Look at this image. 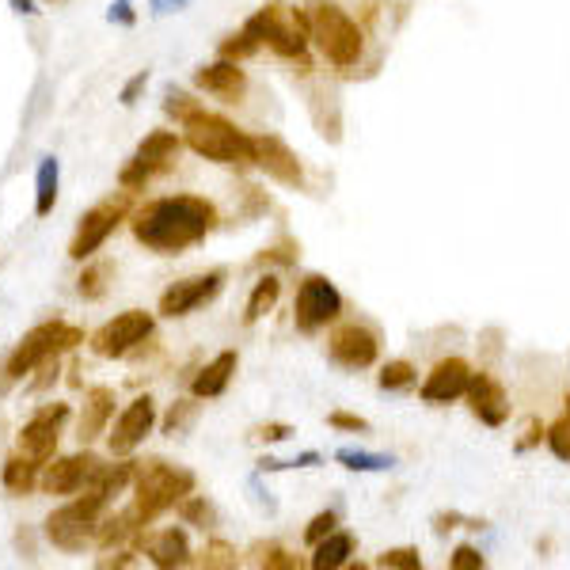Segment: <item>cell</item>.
Segmentation results:
<instances>
[{
    "instance_id": "3957f363",
    "label": "cell",
    "mask_w": 570,
    "mask_h": 570,
    "mask_svg": "<svg viewBox=\"0 0 570 570\" xmlns=\"http://www.w3.org/2000/svg\"><path fill=\"white\" fill-rule=\"evenodd\" d=\"M80 342H84V331H80V327H73V323H65V320L38 323V327H31V331L20 338V346L8 354L0 369H4V377L16 384V380H23L27 373H35L42 362L61 358L65 350L80 346Z\"/></svg>"
},
{
    "instance_id": "4316f807",
    "label": "cell",
    "mask_w": 570,
    "mask_h": 570,
    "mask_svg": "<svg viewBox=\"0 0 570 570\" xmlns=\"http://www.w3.org/2000/svg\"><path fill=\"white\" fill-rule=\"evenodd\" d=\"M354 555V536L350 533H331L316 544V555H312V566L316 570H335V566H346Z\"/></svg>"
},
{
    "instance_id": "277c9868",
    "label": "cell",
    "mask_w": 570,
    "mask_h": 570,
    "mask_svg": "<svg viewBox=\"0 0 570 570\" xmlns=\"http://www.w3.org/2000/svg\"><path fill=\"white\" fill-rule=\"evenodd\" d=\"M244 31L255 35L259 42H266V46L274 50V53L289 57V61H301V65L308 69V57H305L308 38H305V35H312V23H308L305 12L285 8L281 0H270L266 8H259V12H255V16L244 23Z\"/></svg>"
},
{
    "instance_id": "681fc988",
    "label": "cell",
    "mask_w": 570,
    "mask_h": 570,
    "mask_svg": "<svg viewBox=\"0 0 570 570\" xmlns=\"http://www.w3.org/2000/svg\"><path fill=\"white\" fill-rule=\"evenodd\" d=\"M8 4L16 8L20 16H35V12H38V8H35V0H8Z\"/></svg>"
},
{
    "instance_id": "836d02e7",
    "label": "cell",
    "mask_w": 570,
    "mask_h": 570,
    "mask_svg": "<svg viewBox=\"0 0 570 570\" xmlns=\"http://www.w3.org/2000/svg\"><path fill=\"white\" fill-rule=\"evenodd\" d=\"M198 563H202V566H221V570L240 566L236 548L224 544V540H213V544H206V551H202V559H198Z\"/></svg>"
},
{
    "instance_id": "d4e9b609",
    "label": "cell",
    "mask_w": 570,
    "mask_h": 570,
    "mask_svg": "<svg viewBox=\"0 0 570 570\" xmlns=\"http://www.w3.org/2000/svg\"><path fill=\"white\" fill-rule=\"evenodd\" d=\"M38 460H31V456H27V452H16V456H8V460H4V476H0V479H4V487L12 491V494H31L35 487H38Z\"/></svg>"
},
{
    "instance_id": "c3c4849f",
    "label": "cell",
    "mask_w": 570,
    "mask_h": 570,
    "mask_svg": "<svg viewBox=\"0 0 570 570\" xmlns=\"http://www.w3.org/2000/svg\"><path fill=\"white\" fill-rule=\"evenodd\" d=\"M540 434H544V430H540V422L533 419V422H529V430H525V437L517 441V449H521V452H525V449H533L536 441H540Z\"/></svg>"
},
{
    "instance_id": "484cf974",
    "label": "cell",
    "mask_w": 570,
    "mask_h": 570,
    "mask_svg": "<svg viewBox=\"0 0 570 570\" xmlns=\"http://www.w3.org/2000/svg\"><path fill=\"white\" fill-rule=\"evenodd\" d=\"M57 175H61L57 156H42L38 175H35V213L38 217H50L53 206H57Z\"/></svg>"
},
{
    "instance_id": "ac0fdd59",
    "label": "cell",
    "mask_w": 570,
    "mask_h": 570,
    "mask_svg": "<svg viewBox=\"0 0 570 570\" xmlns=\"http://www.w3.org/2000/svg\"><path fill=\"white\" fill-rule=\"evenodd\" d=\"M194 84L202 92L224 99V103H236V99L244 95V88H248V77H244V69H240V61H228V57H221L217 65L194 69Z\"/></svg>"
},
{
    "instance_id": "8d00e7d4",
    "label": "cell",
    "mask_w": 570,
    "mask_h": 570,
    "mask_svg": "<svg viewBox=\"0 0 570 570\" xmlns=\"http://www.w3.org/2000/svg\"><path fill=\"white\" fill-rule=\"evenodd\" d=\"M156 175V171L152 167H145V164H141V160H130V164H126L122 171H118V183H122V191H145V183Z\"/></svg>"
},
{
    "instance_id": "44dd1931",
    "label": "cell",
    "mask_w": 570,
    "mask_h": 570,
    "mask_svg": "<svg viewBox=\"0 0 570 570\" xmlns=\"http://www.w3.org/2000/svg\"><path fill=\"white\" fill-rule=\"evenodd\" d=\"M134 472H137V460H118V464H99V472L92 476V483L84 487V494L92 498V502H99V506H107L114 494H118L126 483L134 479Z\"/></svg>"
},
{
    "instance_id": "e0dca14e",
    "label": "cell",
    "mask_w": 570,
    "mask_h": 570,
    "mask_svg": "<svg viewBox=\"0 0 570 570\" xmlns=\"http://www.w3.org/2000/svg\"><path fill=\"white\" fill-rule=\"evenodd\" d=\"M468 384H472V369H468V362L445 358V362L434 365L430 377H426L422 399L426 403H452V399H460L468 392Z\"/></svg>"
},
{
    "instance_id": "9a60e30c",
    "label": "cell",
    "mask_w": 570,
    "mask_h": 570,
    "mask_svg": "<svg viewBox=\"0 0 570 570\" xmlns=\"http://www.w3.org/2000/svg\"><path fill=\"white\" fill-rule=\"evenodd\" d=\"M152 426H156V403H152V395H137L130 407L118 415V422H114V434H110V452L114 456H126V452H134L141 441H145L152 434Z\"/></svg>"
},
{
    "instance_id": "816d5d0a",
    "label": "cell",
    "mask_w": 570,
    "mask_h": 570,
    "mask_svg": "<svg viewBox=\"0 0 570 570\" xmlns=\"http://www.w3.org/2000/svg\"><path fill=\"white\" fill-rule=\"evenodd\" d=\"M566 419H570V395H566Z\"/></svg>"
},
{
    "instance_id": "cb8c5ba5",
    "label": "cell",
    "mask_w": 570,
    "mask_h": 570,
    "mask_svg": "<svg viewBox=\"0 0 570 570\" xmlns=\"http://www.w3.org/2000/svg\"><path fill=\"white\" fill-rule=\"evenodd\" d=\"M149 559L160 566V570L187 566V563H191V544H187V536H183L179 529H164L160 536L149 540Z\"/></svg>"
},
{
    "instance_id": "f35d334b",
    "label": "cell",
    "mask_w": 570,
    "mask_h": 570,
    "mask_svg": "<svg viewBox=\"0 0 570 570\" xmlns=\"http://www.w3.org/2000/svg\"><path fill=\"white\" fill-rule=\"evenodd\" d=\"M331 533H335V513H331V509H327V513H316V517L308 521V529H305V544L316 548L320 540L331 536Z\"/></svg>"
},
{
    "instance_id": "d590c367",
    "label": "cell",
    "mask_w": 570,
    "mask_h": 570,
    "mask_svg": "<svg viewBox=\"0 0 570 570\" xmlns=\"http://www.w3.org/2000/svg\"><path fill=\"white\" fill-rule=\"evenodd\" d=\"M164 110L171 114V118L187 122L191 114L198 110V103H194V99H191L187 92H183V88H167V92H164Z\"/></svg>"
},
{
    "instance_id": "9c48e42d",
    "label": "cell",
    "mask_w": 570,
    "mask_h": 570,
    "mask_svg": "<svg viewBox=\"0 0 570 570\" xmlns=\"http://www.w3.org/2000/svg\"><path fill=\"white\" fill-rule=\"evenodd\" d=\"M126 209H130V202L126 198H107V202H99L95 209H88L77 224V236L73 244H69V259H88V255H95L99 248L107 244V236L118 228V221L126 217Z\"/></svg>"
},
{
    "instance_id": "8fae6325",
    "label": "cell",
    "mask_w": 570,
    "mask_h": 570,
    "mask_svg": "<svg viewBox=\"0 0 570 570\" xmlns=\"http://www.w3.org/2000/svg\"><path fill=\"white\" fill-rule=\"evenodd\" d=\"M221 285H224L221 270H209V274H194V278H183L175 285H167L164 297H160V316H167V320L191 316L194 308L209 305L213 297L221 293Z\"/></svg>"
},
{
    "instance_id": "603a6c76",
    "label": "cell",
    "mask_w": 570,
    "mask_h": 570,
    "mask_svg": "<svg viewBox=\"0 0 570 570\" xmlns=\"http://www.w3.org/2000/svg\"><path fill=\"white\" fill-rule=\"evenodd\" d=\"M175 156H179V137L171 134V130H152V134L137 145L134 160H141V164L152 167V171H167Z\"/></svg>"
},
{
    "instance_id": "74e56055",
    "label": "cell",
    "mask_w": 570,
    "mask_h": 570,
    "mask_svg": "<svg viewBox=\"0 0 570 570\" xmlns=\"http://www.w3.org/2000/svg\"><path fill=\"white\" fill-rule=\"evenodd\" d=\"M259 566L297 570V566H301V559H297V555H289V551H285V548H278V544H266V548H259Z\"/></svg>"
},
{
    "instance_id": "7c38bea8",
    "label": "cell",
    "mask_w": 570,
    "mask_h": 570,
    "mask_svg": "<svg viewBox=\"0 0 570 570\" xmlns=\"http://www.w3.org/2000/svg\"><path fill=\"white\" fill-rule=\"evenodd\" d=\"M251 164L263 167L270 179L281 183V187H301V183H305V171H301L297 152L285 145L281 137H274V134L251 137Z\"/></svg>"
},
{
    "instance_id": "ee69618b",
    "label": "cell",
    "mask_w": 570,
    "mask_h": 570,
    "mask_svg": "<svg viewBox=\"0 0 570 570\" xmlns=\"http://www.w3.org/2000/svg\"><path fill=\"white\" fill-rule=\"evenodd\" d=\"M191 411H194V403H175L167 411V419H164V434H175V430H183V422L191 419Z\"/></svg>"
},
{
    "instance_id": "7a4b0ae2",
    "label": "cell",
    "mask_w": 570,
    "mask_h": 570,
    "mask_svg": "<svg viewBox=\"0 0 570 570\" xmlns=\"http://www.w3.org/2000/svg\"><path fill=\"white\" fill-rule=\"evenodd\" d=\"M191 491H194L191 472H183V468L167 464V460H145V464H137V472H134V506L130 509L149 525L152 517H160L164 509L179 506Z\"/></svg>"
},
{
    "instance_id": "e575fe53",
    "label": "cell",
    "mask_w": 570,
    "mask_h": 570,
    "mask_svg": "<svg viewBox=\"0 0 570 570\" xmlns=\"http://www.w3.org/2000/svg\"><path fill=\"white\" fill-rule=\"evenodd\" d=\"M377 566H384V570H419L422 566V555H419V548H392V551H384L380 559H377Z\"/></svg>"
},
{
    "instance_id": "d6986e66",
    "label": "cell",
    "mask_w": 570,
    "mask_h": 570,
    "mask_svg": "<svg viewBox=\"0 0 570 570\" xmlns=\"http://www.w3.org/2000/svg\"><path fill=\"white\" fill-rule=\"evenodd\" d=\"M468 407H472V415L479 422H487V426H502L506 415H509V403H506V392H502V384H498L494 377L487 373H479L472 377V384H468Z\"/></svg>"
},
{
    "instance_id": "7bdbcfd3",
    "label": "cell",
    "mask_w": 570,
    "mask_h": 570,
    "mask_svg": "<svg viewBox=\"0 0 570 570\" xmlns=\"http://www.w3.org/2000/svg\"><path fill=\"white\" fill-rule=\"evenodd\" d=\"M335 426V430H350V434H362V430H369V422L365 419H358V415H346V411H331V419H327Z\"/></svg>"
},
{
    "instance_id": "4fadbf2b",
    "label": "cell",
    "mask_w": 570,
    "mask_h": 570,
    "mask_svg": "<svg viewBox=\"0 0 570 570\" xmlns=\"http://www.w3.org/2000/svg\"><path fill=\"white\" fill-rule=\"evenodd\" d=\"M327 354H331V362L342 369H365L377 362L380 338L373 327H365V323H342L331 335V342H327Z\"/></svg>"
},
{
    "instance_id": "f546056e",
    "label": "cell",
    "mask_w": 570,
    "mask_h": 570,
    "mask_svg": "<svg viewBox=\"0 0 570 570\" xmlns=\"http://www.w3.org/2000/svg\"><path fill=\"white\" fill-rule=\"evenodd\" d=\"M114 274V266L110 263H95V266H88L84 274L77 278V293L84 297V301H99V297L107 293V278Z\"/></svg>"
},
{
    "instance_id": "d6a6232c",
    "label": "cell",
    "mask_w": 570,
    "mask_h": 570,
    "mask_svg": "<svg viewBox=\"0 0 570 570\" xmlns=\"http://www.w3.org/2000/svg\"><path fill=\"white\" fill-rule=\"evenodd\" d=\"M179 517L187 525H198V529H206V525H213V506L206 502V498H183L179 502Z\"/></svg>"
},
{
    "instance_id": "2e32d148",
    "label": "cell",
    "mask_w": 570,
    "mask_h": 570,
    "mask_svg": "<svg viewBox=\"0 0 570 570\" xmlns=\"http://www.w3.org/2000/svg\"><path fill=\"white\" fill-rule=\"evenodd\" d=\"M99 456L92 452H73V456H61L53 460L46 472H42V491L46 494H77L92 483V476L99 472Z\"/></svg>"
},
{
    "instance_id": "7402d4cb",
    "label": "cell",
    "mask_w": 570,
    "mask_h": 570,
    "mask_svg": "<svg viewBox=\"0 0 570 570\" xmlns=\"http://www.w3.org/2000/svg\"><path fill=\"white\" fill-rule=\"evenodd\" d=\"M236 365H240V358H236V350H224V354H217L202 373L194 377V384H191V392L198 395V399H213V395H221L224 388H228V380H232V373H236Z\"/></svg>"
},
{
    "instance_id": "1f68e13d",
    "label": "cell",
    "mask_w": 570,
    "mask_h": 570,
    "mask_svg": "<svg viewBox=\"0 0 570 570\" xmlns=\"http://www.w3.org/2000/svg\"><path fill=\"white\" fill-rule=\"evenodd\" d=\"M255 50H259V38L248 35V31L228 35V38L221 42V57H228V61H244V57H251Z\"/></svg>"
},
{
    "instance_id": "6da1fadb",
    "label": "cell",
    "mask_w": 570,
    "mask_h": 570,
    "mask_svg": "<svg viewBox=\"0 0 570 570\" xmlns=\"http://www.w3.org/2000/svg\"><path fill=\"white\" fill-rule=\"evenodd\" d=\"M217 224V209L206 198L175 194V198H156L145 209L134 213V236L156 255H183L187 248L202 244Z\"/></svg>"
},
{
    "instance_id": "bcb514c9",
    "label": "cell",
    "mask_w": 570,
    "mask_h": 570,
    "mask_svg": "<svg viewBox=\"0 0 570 570\" xmlns=\"http://www.w3.org/2000/svg\"><path fill=\"white\" fill-rule=\"evenodd\" d=\"M107 20H110V23H126V27H130L137 16H134L130 0H114V4H110V12H107Z\"/></svg>"
},
{
    "instance_id": "60d3db41",
    "label": "cell",
    "mask_w": 570,
    "mask_h": 570,
    "mask_svg": "<svg viewBox=\"0 0 570 570\" xmlns=\"http://www.w3.org/2000/svg\"><path fill=\"white\" fill-rule=\"evenodd\" d=\"M449 566H452V570H483V555H479L476 548H468V544H464V548H456V551H452Z\"/></svg>"
},
{
    "instance_id": "30bf717a",
    "label": "cell",
    "mask_w": 570,
    "mask_h": 570,
    "mask_svg": "<svg viewBox=\"0 0 570 570\" xmlns=\"http://www.w3.org/2000/svg\"><path fill=\"white\" fill-rule=\"evenodd\" d=\"M152 335V316L141 308H130L122 316H114L110 323H103L99 331L92 335V350L99 358H126L137 342H145Z\"/></svg>"
},
{
    "instance_id": "f6af8a7d",
    "label": "cell",
    "mask_w": 570,
    "mask_h": 570,
    "mask_svg": "<svg viewBox=\"0 0 570 570\" xmlns=\"http://www.w3.org/2000/svg\"><path fill=\"white\" fill-rule=\"evenodd\" d=\"M289 434H293V426H285V422H266V426L255 430V437H259V441H285Z\"/></svg>"
},
{
    "instance_id": "ba28073f",
    "label": "cell",
    "mask_w": 570,
    "mask_h": 570,
    "mask_svg": "<svg viewBox=\"0 0 570 570\" xmlns=\"http://www.w3.org/2000/svg\"><path fill=\"white\" fill-rule=\"evenodd\" d=\"M342 312V297L331 281H327L323 274H308L301 281V289H297V301H293V320H297V331H320V327H327L331 320H338Z\"/></svg>"
},
{
    "instance_id": "7dc6e473",
    "label": "cell",
    "mask_w": 570,
    "mask_h": 570,
    "mask_svg": "<svg viewBox=\"0 0 570 570\" xmlns=\"http://www.w3.org/2000/svg\"><path fill=\"white\" fill-rule=\"evenodd\" d=\"M255 263H259V266H266V263H293V255H289V251H281V248H270V251H263Z\"/></svg>"
},
{
    "instance_id": "f907efd6",
    "label": "cell",
    "mask_w": 570,
    "mask_h": 570,
    "mask_svg": "<svg viewBox=\"0 0 570 570\" xmlns=\"http://www.w3.org/2000/svg\"><path fill=\"white\" fill-rule=\"evenodd\" d=\"M183 4H187V0H152L156 12H171V8H183Z\"/></svg>"
},
{
    "instance_id": "5b68a950",
    "label": "cell",
    "mask_w": 570,
    "mask_h": 570,
    "mask_svg": "<svg viewBox=\"0 0 570 570\" xmlns=\"http://www.w3.org/2000/svg\"><path fill=\"white\" fill-rule=\"evenodd\" d=\"M183 130H187V145L213 164H251V137L244 130H236L221 114H209L198 107L183 122Z\"/></svg>"
},
{
    "instance_id": "4dcf8cb0",
    "label": "cell",
    "mask_w": 570,
    "mask_h": 570,
    "mask_svg": "<svg viewBox=\"0 0 570 570\" xmlns=\"http://www.w3.org/2000/svg\"><path fill=\"white\" fill-rule=\"evenodd\" d=\"M407 384H415V365L411 362H388L380 369V388L384 392H399V388H407Z\"/></svg>"
},
{
    "instance_id": "52a82bcc",
    "label": "cell",
    "mask_w": 570,
    "mask_h": 570,
    "mask_svg": "<svg viewBox=\"0 0 570 570\" xmlns=\"http://www.w3.org/2000/svg\"><path fill=\"white\" fill-rule=\"evenodd\" d=\"M99 502H92L88 494H80L77 502H69L61 509H53L46 517V540L61 551H84V544L95 540L99 529Z\"/></svg>"
},
{
    "instance_id": "5bb4252c",
    "label": "cell",
    "mask_w": 570,
    "mask_h": 570,
    "mask_svg": "<svg viewBox=\"0 0 570 570\" xmlns=\"http://www.w3.org/2000/svg\"><path fill=\"white\" fill-rule=\"evenodd\" d=\"M65 419H69V403L38 407L35 419L23 422V430H20V452H27L38 464H46L50 456L57 452V430H61Z\"/></svg>"
},
{
    "instance_id": "f1b7e54d",
    "label": "cell",
    "mask_w": 570,
    "mask_h": 570,
    "mask_svg": "<svg viewBox=\"0 0 570 570\" xmlns=\"http://www.w3.org/2000/svg\"><path fill=\"white\" fill-rule=\"evenodd\" d=\"M338 464L350 468V472H388V468H392V456L362 452V449H338Z\"/></svg>"
},
{
    "instance_id": "ffe728a7",
    "label": "cell",
    "mask_w": 570,
    "mask_h": 570,
    "mask_svg": "<svg viewBox=\"0 0 570 570\" xmlns=\"http://www.w3.org/2000/svg\"><path fill=\"white\" fill-rule=\"evenodd\" d=\"M114 415V388H107V384H99V388L88 392V403H84V415H80V441L88 445V441H95L99 434L107 430V422Z\"/></svg>"
},
{
    "instance_id": "83f0119b",
    "label": "cell",
    "mask_w": 570,
    "mask_h": 570,
    "mask_svg": "<svg viewBox=\"0 0 570 570\" xmlns=\"http://www.w3.org/2000/svg\"><path fill=\"white\" fill-rule=\"evenodd\" d=\"M278 297H281V281H278L274 274L259 278V285H255V289H251V297H248V312H244V320H248V323L263 320L266 312L278 305Z\"/></svg>"
},
{
    "instance_id": "8992f818",
    "label": "cell",
    "mask_w": 570,
    "mask_h": 570,
    "mask_svg": "<svg viewBox=\"0 0 570 570\" xmlns=\"http://www.w3.org/2000/svg\"><path fill=\"white\" fill-rule=\"evenodd\" d=\"M308 23H312V38H316L320 53L331 61L335 69H350L362 57V31L335 0H312L308 4Z\"/></svg>"
},
{
    "instance_id": "ab89813d",
    "label": "cell",
    "mask_w": 570,
    "mask_h": 570,
    "mask_svg": "<svg viewBox=\"0 0 570 570\" xmlns=\"http://www.w3.org/2000/svg\"><path fill=\"white\" fill-rule=\"evenodd\" d=\"M548 445H551V452L559 456V460L570 464V419L551 426V430H548Z\"/></svg>"
},
{
    "instance_id": "b9f144b4",
    "label": "cell",
    "mask_w": 570,
    "mask_h": 570,
    "mask_svg": "<svg viewBox=\"0 0 570 570\" xmlns=\"http://www.w3.org/2000/svg\"><path fill=\"white\" fill-rule=\"evenodd\" d=\"M145 84H149V69H141V73H137L134 80H126V88L118 92V103H122V107H134V103H137V95L145 92Z\"/></svg>"
}]
</instances>
